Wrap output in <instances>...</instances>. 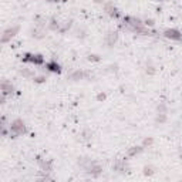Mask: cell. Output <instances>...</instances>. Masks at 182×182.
Wrapping results in <instances>:
<instances>
[{
    "instance_id": "12",
    "label": "cell",
    "mask_w": 182,
    "mask_h": 182,
    "mask_svg": "<svg viewBox=\"0 0 182 182\" xmlns=\"http://www.w3.org/2000/svg\"><path fill=\"white\" fill-rule=\"evenodd\" d=\"M141 151H142V146H132L131 149H128V156H134Z\"/></svg>"
},
{
    "instance_id": "22",
    "label": "cell",
    "mask_w": 182,
    "mask_h": 182,
    "mask_svg": "<svg viewBox=\"0 0 182 182\" xmlns=\"http://www.w3.org/2000/svg\"><path fill=\"white\" fill-rule=\"evenodd\" d=\"M97 98H98V100H104V98H105V94H98Z\"/></svg>"
},
{
    "instance_id": "13",
    "label": "cell",
    "mask_w": 182,
    "mask_h": 182,
    "mask_svg": "<svg viewBox=\"0 0 182 182\" xmlns=\"http://www.w3.org/2000/svg\"><path fill=\"white\" fill-rule=\"evenodd\" d=\"M50 29L51 30H60V24H58V22L55 19L50 20Z\"/></svg>"
},
{
    "instance_id": "14",
    "label": "cell",
    "mask_w": 182,
    "mask_h": 182,
    "mask_svg": "<svg viewBox=\"0 0 182 182\" xmlns=\"http://www.w3.org/2000/svg\"><path fill=\"white\" fill-rule=\"evenodd\" d=\"M88 60L90 61H100V57L97 54H90L88 55Z\"/></svg>"
},
{
    "instance_id": "4",
    "label": "cell",
    "mask_w": 182,
    "mask_h": 182,
    "mask_svg": "<svg viewBox=\"0 0 182 182\" xmlns=\"http://www.w3.org/2000/svg\"><path fill=\"white\" fill-rule=\"evenodd\" d=\"M19 31V27L14 26V27H10V29H7L3 33V36H2V43H7V41L10 40L12 37H14L16 36V33Z\"/></svg>"
},
{
    "instance_id": "19",
    "label": "cell",
    "mask_w": 182,
    "mask_h": 182,
    "mask_svg": "<svg viewBox=\"0 0 182 182\" xmlns=\"http://www.w3.org/2000/svg\"><path fill=\"white\" fill-rule=\"evenodd\" d=\"M144 24H145V26H154V20L152 19H146Z\"/></svg>"
},
{
    "instance_id": "2",
    "label": "cell",
    "mask_w": 182,
    "mask_h": 182,
    "mask_svg": "<svg viewBox=\"0 0 182 182\" xmlns=\"http://www.w3.org/2000/svg\"><path fill=\"white\" fill-rule=\"evenodd\" d=\"M22 60L26 61V63H33V64L40 65V64L44 63V57L40 55V54H24L22 57Z\"/></svg>"
},
{
    "instance_id": "3",
    "label": "cell",
    "mask_w": 182,
    "mask_h": 182,
    "mask_svg": "<svg viewBox=\"0 0 182 182\" xmlns=\"http://www.w3.org/2000/svg\"><path fill=\"white\" fill-rule=\"evenodd\" d=\"M85 171L91 175V176H98V175L103 172V168H101L97 162H88V165L85 166Z\"/></svg>"
},
{
    "instance_id": "16",
    "label": "cell",
    "mask_w": 182,
    "mask_h": 182,
    "mask_svg": "<svg viewBox=\"0 0 182 182\" xmlns=\"http://www.w3.org/2000/svg\"><path fill=\"white\" fill-rule=\"evenodd\" d=\"M41 34H43V31H40V30H34L33 31V36L36 37V38H41V37H43Z\"/></svg>"
},
{
    "instance_id": "17",
    "label": "cell",
    "mask_w": 182,
    "mask_h": 182,
    "mask_svg": "<svg viewBox=\"0 0 182 182\" xmlns=\"http://www.w3.org/2000/svg\"><path fill=\"white\" fill-rule=\"evenodd\" d=\"M22 74L26 75V77H34V74L31 71H29V70H22Z\"/></svg>"
},
{
    "instance_id": "21",
    "label": "cell",
    "mask_w": 182,
    "mask_h": 182,
    "mask_svg": "<svg viewBox=\"0 0 182 182\" xmlns=\"http://www.w3.org/2000/svg\"><path fill=\"white\" fill-rule=\"evenodd\" d=\"M146 73H149V74H154L155 73V70H154L152 65H149V67H146Z\"/></svg>"
},
{
    "instance_id": "20",
    "label": "cell",
    "mask_w": 182,
    "mask_h": 182,
    "mask_svg": "<svg viewBox=\"0 0 182 182\" xmlns=\"http://www.w3.org/2000/svg\"><path fill=\"white\" fill-rule=\"evenodd\" d=\"M151 144H152V138H146V139H144V146L151 145Z\"/></svg>"
},
{
    "instance_id": "11",
    "label": "cell",
    "mask_w": 182,
    "mask_h": 182,
    "mask_svg": "<svg viewBox=\"0 0 182 182\" xmlns=\"http://www.w3.org/2000/svg\"><path fill=\"white\" fill-rule=\"evenodd\" d=\"M88 74L87 73H84V71H75V73H73L71 74V80H81V78H84V77H87Z\"/></svg>"
},
{
    "instance_id": "5",
    "label": "cell",
    "mask_w": 182,
    "mask_h": 182,
    "mask_svg": "<svg viewBox=\"0 0 182 182\" xmlns=\"http://www.w3.org/2000/svg\"><path fill=\"white\" fill-rule=\"evenodd\" d=\"M164 36L166 38H171V40H182V34L178 30L175 29H168L164 31Z\"/></svg>"
},
{
    "instance_id": "23",
    "label": "cell",
    "mask_w": 182,
    "mask_h": 182,
    "mask_svg": "<svg viewBox=\"0 0 182 182\" xmlns=\"http://www.w3.org/2000/svg\"><path fill=\"white\" fill-rule=\"evenodd\" d=\"M94 2H95V3H104L105 0H94Z\"/></svg>"
},
{
    "instance_id": "15",
    "label": "cell",
    "mask_w": 182,
    "mask_h": 182,
    "mask_svg": "<svg viewBox=\"0 0 182 182\" xmlns=\"http://www.w3.org/2000/svg\"><path fill=\"white\" fill-rule=\"evenodd\" d=\"M46 81V77H43V75H40V77H34V83H44Z\"/></svg>"
},
{
    "instance_id": "7",
    "label": "cell",
    "mask_w": 182,
    "mask_h": 182,
    "mask_svg": "<svg viewBox=\"0 0 182 182\" xmlns=\"http://www.w3.org/2000/svg\"><path fill=\"white\" fill-rule=\"evenodd\" d=\"M13 91H14V88H13V85L7 81H3L2 83V93L3 95H10V94H13Z\"/></svg>"
},
{
    "instance_id": "6",
    "label": "cell",
    "mask_w": 182,
    "mask_h": 182,
    "mask_svg": "<svg viewBox=\"0 0 182 182\" xmlns=\"http://www.w3.org/2000/svg\"><path fill=\"white\" fill-rule=\"evenodd\" d=\"M104 10H105V12H107L111 17H115V19H117V17H120V12H118V10L115 9L113 4H110V3L104 4Z\"/></svg>"
},
{
    "instance_id": "24",
    "label": "cell",
    "mask_w": 182,
    "mask_h": 182,
    "mask_svg": "<svg viewBox=\"0 0 182 182\" xmlns=\"http://www.w3.org/2000/svg\"><path fill=\"white\" fill-rule=\"evenodd\" d=\"M48 2H58V0H48Z\"/></svg>"
},
{
    "instance_id": "9",
    "label": "cell",
    "mask_w": 182,
    "mask_h": 182,
    "mask_svg": "<svg viewBox=\"0 0 182 182\" xmlns=\"http://www.w3.org/2000/svg\"><path fill=\"white\" fill-rule=\"evenodd\" d=\"M41 165V169H43V172H50L51 171V161L50 159H44V161H38Z\"/></svg>"
},
{
    "instance_id": "1",
    "label": "cell",
    "mask_w": 182,
    "mask_h": 182,
    "mask_svg": "<svg viewBox=\"0 0 182 182\" xmlns=\"http://www.w3.org/2000/svg\"><path fill=\"white\" fill-rule=\"evenodd\" d=\"M26 132V125L22 120H14L10 124V136L16 138V136H20Z\"/></svg>"
},
{
    "instance_id": "18",
    "label": "cell",
    "mask_w": 182,
    "mask_h": 182,
    "mask_svg": "<svg viewBox=\"0 0 182 182\" xmlns=\"http://www.w3.org/2000/svg\"><path fill=\"white\" fill-rule=\"evenodd\" d=\"M144 171H145V175H152V174H154V171H152V168H151V166H149V168H148V166H145V168H144Z\"/></svg>"
},
{
    "instance_id": "8",
    "label": "cell",
    "mask_w": 182,
    "mask_h": 182,
    "mask_svg": "<svg viewBox=\"0 0 182 182\" xmlns=\"http://www.w3.org/2000/svg\"><path fill=\"white\" fill-rule=\"evenodd\" d=\"M117 40H118V34L115 33V31H111V33H108L105 36V43L110 46V47H111V46H114Z\"/></svg>"
},
{
    "instance_id": "10",
    "label": "cell",
    "mask_w": 182,
    "mask_h": 182,
    "mask_svg": "<svg viewBox=\"0 0 182 182\" xmlns=\"http://www.w3.org/2000/svg\"><path fill=\"white\" fill-rule=\"evenodd\" d=\"M46 67L50 70V71H53V73H60V71H61L60 65H58L55 61H50V63H47V64H46Z\"/></svg>"
}]
</instances>
